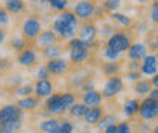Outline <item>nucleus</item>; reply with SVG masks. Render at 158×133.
<instances>
[{"label": "nucleus", "instance_id": "nucleus-1", "mask_svg": "<svg viewBox=\"0 0 158 133\" xmlns=\"http://www.w3.org/2000/svg\"><path fill=\"white\" fill-rule=\"evenodd\" d=\"M52 29L55 33L64 39H72L76 37L79 29V18L73 14V11H62L58 17L52 21Z\"/></svg>", "mask_w": 158, "mask_h": 133}, {"label": "nucleus", "instance_id": "nucleus-2", "mask_svg": "<svg viewBox=\"0 0 158 133\" xmlns=\"http://www.w3.org/2000/svg\"><path fill=\"white\" fill-rule=\"evenodd\" d=\"M91 53V45L87 44L81 38H72L69 41V55H70V62L72 64H84Z\"/></svg>", "mask_w": 158, "mask_h": 133}, {"label": "nucleus", "instance_id": "nucleus-3", "mask_svg": "<svg viewBox=\"0 0 158 133\" xmlns=\"http://www.w3.org/2000/svg\"><path fill=\"white\" fill-rule=\"evenodd\" d=\"M140 118L144 119V121H152L158 116V100L155 98H144L143 101H140V108H138V112Z\"/></svg>", "mask_w": 158, "mask_h": 133}, {"label": "nucleus", "instance_id": "nucleus-4", "mask_svg": "<svg viewBox=\"0 0 158 133\" xmlns=\"http://www.w3.org/2000/svg\"><path fill=\"white\" fill-rule=\"evenodd\" d=\"M41 30H43V26H41V21L38 17L31 15L23 21L21 33H23L24 39H35L41 33Z\"/></svg>", "mask_w": 158, "mask_h": 133}, {"label": "nucleus", "instance_id": "nucleus-5", "mask_svg": "<svg viewBox=\"0 0 158 133\" xmlns=\"http://www.w3.org/2000/svg\"><path fill=\"white\" fill-rule=\"evenodd\" d=\"M129 45H131V38L126 33H123V32H113L110 35L108 41H106V47L116 50L118 53L126 52L129 49Z\"/></svg>", "mask_w": 158, "mask_h": 133}, {"label": "nucleus", "instance_id": "nucleus-6", "mask_svg": "<svg viewBox=\"0 0 158 133\" xmlns=\"http://www.w3.org/2000/svg\"><path fill=\"white\" fill-rule=\"evenodd\" d=\"M123 80H122V77L120 76H110L106 79V82H105V85H103V88H102V97H105V98H113V97H116L117 94H120L122 91H123Z\"/></svg>", "mask_w": 158, "mask_h": 133}, {"label": "nucleus", "instance_id": "nucleus-7", "mask_svg": "<svg viewBox=\"0 0 158 133\" xmlns=\"http://www.w3.org/2000/svg\"><path fill=\"white\" fill-rule=\"evenodd\" d=\"M96 12V6L91 0H79L76 5L73 6V14L78 17L79 20H90Z\"/></svg>", "mask_w": 158, "mask_h": 133}, {"label": "nucleus", "instance_id": "nucleus-8", "mask_svg": "<svg viewBox=\"0 0 158 133\" xmlns=\"http://www.w3.org/2000/svg\"><path fill=\"white\" fill-rule=\"evenodd\" d=\"M98 32L99 30H98V27H96V24H93L90 21H85L78 29V35H79L78 38L85 41L90 45H93L96 42V38H98Z\"/></svg>", "mask_w": 158, "mask_h": 133}, {"label": "nucleus", "instance_id": "nucleus-9", "mask_svg": "<svg viewBox=\"0 0 158 133\" xmlns=\"http://www.w3.org/2000/svg\"><path fill=\"white\" fill-rule=\"evenodd\" d=\"M141 61H143V62H141L138 71H140L143 76L152 77L154 74H157L158 73V56L155 55V53H152V55H146Z\"/></svg>", "mask_w": 158, "mask_h": 133}, {"label": "nucleus", "instance_id": "nucleus-10", "mask_svg": "<svg viewBox=\"0 0 158 133\" xmlns=\"http://www.w3.org/2000/svg\"><path fill=\"white\" fill-rule=\"evenodd\" d=\"M58 35L55 33L53 29H46V30H41L38 37L35 38V44L38 49H46V47H50L53 44H58Z\"/></svg>", "mask_w": 158, "mask_h": 133}, {"label": "nucleus", "instance_id": "nucleus-11", "mask_svg": "<svg viewBox=\"0 0 158 133\" xmlns=\"http://www.w3.org/2000/svg\"><path fill=\"white\" fill-rule=\"evenodd\" d=\"M34 92L38 98H47L49 95L53 94V83L49 79H38L34 86Z\"/></svg>", "mask_w": 158, "mask_h": 133}, {"label": "nucleus", "instance_id": "nucleus-12", "mask_svg": "<svg viewBox=\"0 0 158 133\" xmlns=\"http://www.w3.org/2000/svg\"><path fill=\"white\" fill-rule=\"evenodd\" d=\"M46 68L53 76H62L64 73H67L69 65H67V61H64L61 57H56V59H49V62L46 64Z\"/></svg>", "mask_w": 158, "mask_h": 133}, {"label": "nucleus", "instance_id": "nucleus-13", "mask_svg": "<svg viewBox=\"0 0 158 133\" xmlns=\"http://www.w3.org/2000/svg\"><path fill=\"white\" fill-rule=\"evenodd\" d=\"M44 104H46L47 114H50V115H59V114H62V112H65L64 108H62V103H61V94L49 95L47 97V101Z\"/></svg>", "mask_w": 158, "mask_h": 133}, {"label": "nucleus", "instance_id": "nucleus-14", "mask_svg": "<svg viewBox=\"0 0 158 133\" xmlns=\"http://www.w3.org/2000/svg\"><path fill=\"white\" fill-rule=\"evenodd\" d=\"M17 62H19L21 67H32L37 64V52L34 49H24L19 52L17 55Z\"/></svg>", "mask_w": 158, "mask_h": 133}, {"label": "nucleus", "instance_id": "nucleus-15", "mask_svg": "<svg viewBox=\"0 0 158 133\" xmlns=\"http://www.w3.org/2000/svg\"><path fill=\"white\" fill-rule=\"evenodd\" d=\"M21 109H20L17 104H5L0 108V121L5 123L8 119H12V118H17L21 116Z\"/></svg>", "mask_w": 158, "mask_h": 133}, {"label": "nucleus", "instance_id": "nucleus-16", "mask_svg": "<svg viewBox=\"0 0 158 133\" xmlns=\"http://www.w3.org/2000/svg\"><path fill=\"white\" fill-rule=\"evenodd\" d=\"M102 100L103 97L102 94L96 91V89H90V91H85V94L82 95V103H85L88 108H96L102 104Z\"/></svg>", "mask_w": 158, "mask_h": 133}, {"label": "nucleus", "instance_id": "nucleus-17", "mask_svg": "<svg viewBox=\"0 0 158 133\" xmlns=\"http://www.w3.org/2000/svg\"><path fill=\"white\" fill-rule=\"evenodd\" d=\"M146 55H148V50H146V45H144L143 42L131 44L129 49H128V56H129L131 61H137V62H140Z\"/></svg>", "mask_w": 158, "mask_h": 133}, {"label": "nucleus", "instance_id": "nucleus-18", "mask_svg": "<svg viewBox=\"0 0 158 133\" xmlns=\"http://www.w3.org/2000/svg\"><path fill=\"white\" fill-rule=\"evenodd\" d=\"M17 106H19L21 111H35L40 106V100H38V97H32V95L20 97L19 101H17Z\"/></svg>", "mask_w": 158, "mask_h": 133}, {"label": "nucleus", "instance_id": "nucleus-19", "mask_svg": "<svg viewBox=\"0 0 158 133\" xmlns=\"http://www.w3.org/2000/svg\"><path fill=\"white\" fill-rule=\"evenodd\" d=\"M5 9L9 14L19 15L26 11V3L24 0H5Z\"/></svg>", "mask_w": 158, "mask_h": 133}, {"label": "nucleus", "instance_id": "nucleus-20", "mask_svg": "<svg viewBox=\"0 0 158 133\" xmlns=\"http://www.w3.org/2000/svg\"><path fill=\"white\" fill-rule=\"evenodd\" d=\"M21 116H17V118H12V119H8L5 123H2V130L3 133H17L21 129Z\"/></svg>", "mask_w": 158, "mask_h": 133}, {"label": "nucleus", "instance_id": "nucleus-21", "mask_svg": "<svg viewBox=\"0 0 158 133\" xmlns=\"http://www.w3.org/2000/svg\"><path fill=\"white\" fill-rule=\"evenodd\" d=\"M87 111H88V106L85 104V103H73L70 108H69V115L72 116V118H75V119H81V118H84L85 114H87Z\"/></svg>", "mask_w": 158, "mask_h": 133}, {"label": "nucleus", "instance_id": "nucleus-22", "mask_svg": "<svg viewBox=\"0 0 158 133\" xmlns=\"http://www.w3.org/2000/svg\"><path fill=\"white\" fill-rule=\"evenodd\" d=\"M103 115V111H102V108L100 106H96V108H88V111H87V114L85 116L82 118L87 124H96L99 119H100V116Z\"/></svg>", "mask_w": 158, "mask_h": 133}, {"label": "nucleus", "instance_id": "nucleus-23", "mask_svg": "<svg viewBox=\"0 0 158 133\" xmlns=\"http://www.w3.org/2000/svg\"><path fill=\"white\" fill-rule=\"evenodd\" d=\"M43 55H44V57H47V59L61 57V55H62V47L58 45V44H53V45H50V47L43 49Z\"/></svg>", "mask_w": 158, "mask_h": 133}, {"label": "nucleus", "instance_id": "nucleus-24", "mask_svg": "<svg viewBox=\"0 0 158 133\" xmlns=\"http://www.w3.org/2000/svg\"><path fill=\"white\" fill-rule=\"evenodd\" d=\"M59 126V121L56 118H47L40 124V132L41 133H50L53 132L56 127Z\"/></svg>", "mask_w": 158, "mask_h": 133}, {"label": "nucleus", "instance_id": "nucleus-25", "mask_svg": "<svg viewBox=\"0 0 158 133\" xmlns=\"http://www.w3.org/2000/svg\"><path fill=\"white\" fill-rule=\"evenodd\" d=\"M96 124H98L99 130H100V132H103L108 126H111V124H117V121H116V116H114V115H111V114L105 115V114H103Z\"/></svg>", "mask_w": 158, "mask_h": 133}, {"label": "nucleus", "instance_id": "nucleus-26", "mask_svg": "<svg viewBox=\"0 0 158 133\" xmlns=\"http://www.w3.org/2000/svg\"><path fill=\"white\" fill-rule=\"evenodd\" d=\"M138 108H140V101L138 100H129L123 106V114L126 116H134L138 112Z\"/></svg>", "mask_w": 158, "mask_h": 133}, {"label": "nucleus", "instance_id": "nucleus-27", "mask_svg": "<svg viewBox=\"0 0 158 133\" xmlns=\"http://www.w3.org/2000/svg\"><path fill=\"white\" fill-rule=\"evenodd\" d=\"M151 89H152V85H151L149 80H137V83H135V92L138 95L149 94Z\"/></svg>", "mask_w": 158, "mask_h": 133}, {"label": "nucleus", "instance_id": "nucleus-28", "mask_svg": "<svg viewBox=\"0 0 158 133\" xmlns=\"http://www.w3.org/2000/svg\"><path fill=\"white\" fill-rule=\"evenodd\" d=\"M118 70H120V65L117 64V61H110L108 64H105L102 67V71L106 76H116L118 73Z\"/></svg>", "mask_w": 158, "mask_h": 133}, {"label": "nucleus", "instance_id": "nucleus-29", "mask_svg": "<svg viewBox=\"0 0 158 133\" xmlns=\"http://www.w3.org/2000/svg\"><path fill=\"white\" fill-rule=\"evenodd\" d=\"M61 103H62L64 111H69V108L73 103H76V95L73 92H64V94H61Z\"/></svg>", "mask_w": 158, "mask_h": 133}, {"label": "nucleus", "instance_id": "nucleus-30", "mask_svg": "<svg viewBox=\"0 0 158 133\" xmlns=\"http://www.w3.org/2000/svg\"><path fill=\"white\" fill-rule=\"evenodd\" d=\"M111 18L114 20V21H117L118 24L125 26V27H128V26L132 24V20L129 18V17H126L125 14H120V12H111Z\"/></svg>", "mask_w": 158, "mask_h": 133}, {"label": "nucleus", "instance_id": "nucleus-31", "mask_svg": "<svg viewBox=\"0 0 158 133\" xmlns=\"http://www.w3.org/2000/svg\"><path fill=\"white\" fill-rule=\"evenodd\" d=\"M11 47L15 50V52H21L26 49V39L24 37H14L11 39Z\"/></svg>", "mask_w": 158, "mask_h": 133}, {"label": "nucleus", "instance_id": "nucleus-32", "mask_svg": "<svg viewBox=\"0 0 158 133\" xmlns=\"http://www.w3.org/2000/svg\"><path fill=\"white\" fill-rule=\"evenodd\" d=\"M34 92V86L32 85H20L15 88V95L17 97H27V95H32Z\"/></svg>", "mask_w": 158, "mask_h": 133}, {"label": "nucleus", "instance_id": "nucleus-33", "mask_svg": "<svg viewBox=\"0 0 158 133\" xmlns=\"http://www.w3.org/2000/svg\"><path fill=\"white\" fill-rule=\"evenodd\" d=\"M73 130H75V127L70 121H62V123H59L58 127L50 133H73Z\"/></svg>", "mask_w": 158, "mask_h": 133}, {"label": "nucleus", "instance_id": "nucleus-34", "mask_svg": "<svg viewBox=\"0 0 158 133\" xmlns=\"http://www.w3.org/2000/svg\"><path fill=\"white\" fill-rule=\"evenodd\" d=\"M47 2H49V5H50L52 9L59 11V12L65 11L67 6H69V0H47Z\"/></svg>", "mask_w": 158, "mask_h": 133}, {"label": "nucleus", "instance_id": "nucleus-35", "mask_svg": "<svg viewBox=\"0 0 158 133\" xmlns=\"http://www.w3.org/2000/svg\"><path fill=\"white\" fill-rule=\"evenodd\" d=\"M120 2L122 0H105L103 2V9L105 11H110V12H116L120 6Z\"/></svg>", "mask_w": 158, "mask_h": 133}, {"label": "nucleus", "instance_id": "nucleus-36", "mask_svg": "<svg viewBox=\"0 0 158 133\" xmlns=\"http://www.w3.org/2000/svg\"><path fill=\"white\" fill-rule=\"evenodd\" d=\"M103 57H105L106 61H118L120 53L116 52V50H113V49H110V47H105V50H103Z\"/></svg>", "mask_w": 158, "mask_h": 133}, {"label": "nucleus", "instance_id": "nucleus-37", "mask_svg": "<svg viewBox=\"0 0 158 133\" xmlns=\"http://www.w3.org/2000/svg\"><path fill=\"white\" fill-rule=\"evenodd\" d=\"M9 24V12L5 8H0V27H5Z\"/></svg>", "mask_w": 158, "mask_h": 133}, {"label": "nucleus", "instance_id": "nucleus-38", "mask_svg": "<svg viewBox=\"0 0 158 133\" xmlns=\"http://www.w3.org/2000/svg\"><path fill=\"white\" fill-rule=\"evenodd\" d=\"M49 76H50V73L46 68V65L44 67H40L38 71H37V79H49Z\"/></svg>", "mask_w": 158, "mask_h": 133}, {"label": "nucleus", "instance_id": "nucleus-39", "mask_svg": "<svg viewBox=\"0 0 158 133\" xmlns=\"http://www.w3.org/2000/svg\"><path fill=\"white\" fill-rule=\"evenodd\" d=\"M151 18L152 21L158 24V2H155L154 5H152V9H151Z\"/></svg>", "mask_w": 158, "mask_h": 133}, {"label": "nucleus", "instance_id": "nucleus-40", "mask_svg": "<svg viewBox=\"0 0 158 133\" xmlns=\"http://www.w3.org/2000/svg\"><path fill=\"white\" fill-rule=\"evenodd\" d=\"M117 133H131V126L128 123H120L117 124Z\"/></svg>", "mask_w": 158, "mask_h": 133}, {"label": "nucleus", "instance_id": "nucleus-41", "mask_svg": "<svg viewBox=\"0 0 158 133\" xmlns=\"http://www.w3.org/2000/svg\"><path fill=\"white\" fill-rule=\"evenodd\" d=\"M9 83L14 85V86L17 88V86H20V85H23V77L21 76H12L11 79H9Z\"/></svg>", "mask_w": 158, "mask_h": 133}, {"label": "nucleus", "instance_id": "nucleus-42", "mask_svg": "<svg viewBox=\"0 0 158 133\" xmlns=\"http://www.w3.org/2000/svg\"><path fill=\"white\" fill-rule=\"evenodd\" d=\"M128 79L134 80V82L140 80V71H128Z\"/></svg>", "mask_w": 158, "mask_h": 133}, {"label": "nucleus", "instance_id": "nucleus-43", "mask_svg": "<svg viewBox=\"0 0 158 133\" xmlns=\"http://www.w3.org/2000/svg\"><path fill=\"white\" fill-rule=\"evenodd\" d=\"M129 71H138L140 70V62H137V61H132L131 64H129Z\"/></svg>", "mask_w": 158, "mask_h": 133}, {"label": "nucleus", "instance_id": "nucleus-44", "mask_svg": "<svg viewBox=\"0 0 158 133\" xmlns=\"http://www.w3.org/2000/svg\"><path fill=\"white\" fill-rule=\"evenodd\" d=\"M113 33V29L110 26H102L100 29V35H111Z\"/></svg>", "mask_w": 158, "mask_h": 133}, {"label": "nucleus", "instance_id": "nucleus-45", "mask_svg": "<svg viewBox=\"0 0 158 133\" xmlns=\"http://www.w3.org/2000/svg\"><path fill=\"white\" fill-rule=\"evenodd\" d=\"M103 132L105 133H117V124H111V126H108Z\"/></svg>", "mask_w": 158, "mask_h": 133}, {"label": "nucleus", "instance_id": "nucleus-46", "mask_svg": "<svg viewBox=\"0 0 158 133\" xmlns=\"http://www.w3.org/2000/svg\"><path fill=\"white\" fill-rule=\"evenodd\" d=\"M151 85H152L154 88H158V73L152 76V79H151Z\"/></svg>", "mask_w": 158, "mask_h": 133}, {"label": "nucleus", "instance_id": "nucleus-47", "mask_svg": "<svg viewBox=\"0 0 158 133\" xmlns=\"http://www.w3.org/2000/svg\"><path fill=\"white\" fill-rule=\"evenodd\" d=\"M149 97H151V98H155V100H158V88H154V89H151V92H149Z\"/></svg>", "mask_w": 158, "mask_h": 133}, {"label": "nucleus", "instance_id": "nucleus-48", "mask_svg": "<svg viewBox=\"0 0 158 133\" xmlns=\"http://www.w3.org/2000/svg\"><path fill=\"white\" fill-rule=\"evenodd\" d=\"M5 41H6V32H5V30L0 27V45H2Z\"/></svg>", "mask_w": 158, "mask_h": 133}, {"label": "nucleus", "instance_id": "nucleus-49", "mask_svg": "<svg viewBox=\"0 0 158 133\" xmlns=\"http://www.w3.org/2000/svg\"><path fill=\"white\" fill-rule=\"evenodd\" d=\"M151 49L157 50V49H158V41H155V44H151Z\"/></svg>", "mask_w": 158, "mask_h": 133}, {"label": "nucleus", "instance_id": "nucleus-50", "mask_svg": "<svg viewBox=\"0 0 158 133\" xmlns=\"http://www.w3.org/2000/svg\"><path fill=\"white\" fill-rule=\"evenodd\" d=\"M154 133H158V124L155 126V127H154Z\"/></svg>", "mask_w": 158, "mask_h": 133}, {"label": "nucleus", "instance_id": "nucleus-51", "mask_svg": "<svg viewBox=\"0 0 158 133\" xmlns=\"http://www.w3.org/2000/svg\"><path fill=\"white\" fill-rule=\"evenodd\" d=\"M35 2H38V3H46L47 0H35Z\"/></svg>", "mask_w": 158, "mask_h": 133}, {"label": "nucleus", "instance_id": "nucleus-52", "mask_svg": "<svg viewBox=\"0 0 158 133\" xmlns=\"http://www.w3.org/2000/svg\"><path fill=\"white\" fill-rule=\"evenodd\" d=\"M0 127H2V121H0Z\"/></svg>", "mask_w": 158, "mask_h": 133}, {"label": "nucleus", "instance_id": "nucleus-53", "mask_svg": "<svg viewBox=\"0 0 158 133\" xmlns=\"http://www.w3.org/2000/svg\"><path fill=\"white\" fill-rule=\"evenodd\" d=\"M91 2H98V0H91Z\"/></svg>", "mask_w": 158, "mask_h": 133}, {"label": "nucleus", "instance_id": "nucleus-54", "mask_svg": "<svg viewBox=\"0 0 158 133\" xmlns=\"http://www.w3.org/2000/svg\"><path fill=\"white\" fill-rule=\"evenodd\" d=\"M155 2H158V0H155Z\"/></svg>", "mask_w": 158, "mask_h": 133}]
</instances>
